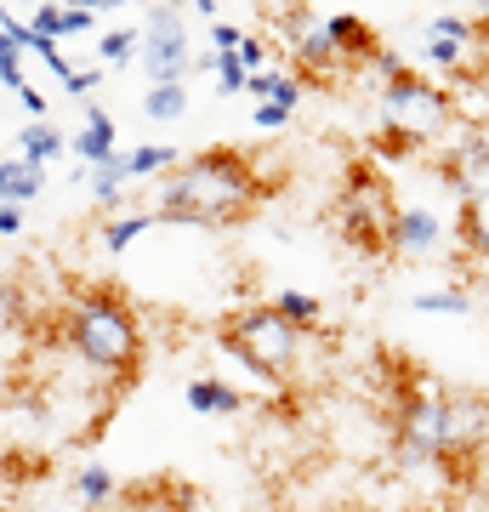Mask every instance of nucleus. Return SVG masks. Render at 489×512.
I'll return each instance as SVG.
<instances>
[{"label":"nucleus","mask_w":489,"mask_h":512,"mask_svg":"<svg viewBox=\"0 0 489 512\" xmlns=\"http://www.w3.org/2000/svg\"><path fill=\"white\" fill-rule=\"evenodd\" d=\"M239 63H245V69H268V40H256V35H245V46H239Z\"/></svg>","instance_id":"2f4dec72"},{"label":"nucleus","mask_w":489,"mask_h":512,"mask_svg":"<svg viewBox=\"0 0 489 512\" xmlns=\"http://www.w3.org/2000/svg\"><path fill=\"white\" fill-rule=\"evenodd\" d=\"M416 313H444V319H467L472 313V291L467 285H433V291H416L410 296Z\"/></svg>","instance_id":"b1692460"},{"label":"nucleus","mask_w":489,"mask_h":512,"mask_svg":"<svg viewBox=\"0 0 489 512\" xmlns=\"http://www.w3.org/2000/svg\"><path fill=\"white\" fill-rule=\"evenodd\" d=\"M262 131H279V126H290V109H279V103H256V114H251Z\"/></svg>","instance_id":"473e14b6"},{"label":"nucleus","mask_w":489,"mask_h":512,"mask_svg":"<svg viewBox=\"0 0 489 512\" xmlns=\"http://www.w3.org/2000/svg\"><path fill=\"white\" fill-rule=\"evenodd\" d=\"M205 40H211V52L217 57H234L239 46H245V29H239V23H211V35Z\"/></svg>","instance_id":"c756f323"},{"label":"nucleus","mask_w":489,"mask_h":512,"mask_svg":"<svg viewBox=\"0 0 489 512\" xmlns=\"http://www.w3.org/2000/svg\"><path fill=\"white\" fill-rule=\"evenodd\" d=\"M23 6H52V0H23Z\"/></svg>","instance_id":"ea45409f"},{"label":"nucleus","mask_w":489,"mask_h":512,"mask_svg":"<svg viewBox=\"0 0 489 512\" xmlns=\"http://www.w3.org/2000/svg\"><path fill=\"white\" fill-rule=\"evenodd\" d=\"M217 342L234 365H245L251 376H262L273 387H285L302 370V359H308V336L290 325L273 302H245V308H234L217 325Z\"/></svg>","instance_id":"20e7f679"},{"label":"nucleus","mask_w":489,"mask_h":512,"mask_svg":"<svg viewBox=\"0 0 489 512\" xmlns=\"http://www.w3.org/2000/svg\"><path fill=\"white\" fill-rule=\"evenodd\" d=\"M69 154L80 165H103V160H114L120 154V126H114V114H103L97 103H86V120H80V131L69 137Z\"/></svg>","instance_id":"4468645a"},{"label":"nucleus","mask_w":489,"mask_h":512,"mask_svg":"<svg viewBox=\"0 0 489 512\" xmlns=\"http://www.w3.org/2000/svg\"><path fill=\"white\" fill-rule=\"evenodd\" d=\"M18 234H23V205L0 200V239H18Z\"/></svg>","instance_id":"72a5a7b5"},{"label":"nucleus","mask_w":489,"mask_h":512,"mask_svg":"<svg viewBox=\"0 0 489 512\" xmlns=\"http://www.w3.org/2000/svg\"><path fill=\"white\" fill-rule=\"evenodd\" d=\"M182 399H188V410H194V416H239V410L251 404L234 382H222V376H188Z\"/></svg>","instance_id":"2eb2a0df"},{"label":"nucleus","mask_w":489,"mask_h":512,"mask_svg":"<svg viewBox=\"0 0 489 512\" xmlns=\"http://www.w3.org/2000/svg\"><path fill=\"white\" fill-rule=\"evenodd\" d=\"M273 308L285 313L302 336H319V330H325V302H319L313 291H279L273 296Z\"/></svg>","instance_id":"4be33fe9"},{"label":"nucleus","mask_w":489,"mask_h":512,"mask_svg":"<svg viewBox=\"0 0 489 512\" xmlns=\"http://www.w3.org/2000/svg\"><path fill=\"white\" fill-rule=\"evenodd\" d=\"M342 512H364V507H342Z\"/></svg>","instance_id":"a19ab883"},{"label":"nucleus","mask_w":489,"mask_h":512,"mask_svg":"<svg viewBox=\"0 0 489 512\" xmlns=\"http://www.w3.org/2000/svg\"><path fill=\"white\" fill-rule=\"evenodd\" d=\"M74 495H80V507L86 512H114V501H120V478H114L103 461H86V467L74 473Z\"/></svg>","instance_id":"aec40b11"},{"label":"nucleus","mask_w":489,"mask_h":512,"mask_svg":"<svg viewBox=\"0 0 489 512\" xmlns=\"http://www.w3.org/2000/svg\"><path fill=\"white\" fill-rule=\"evenodd\" d=\"M273 194V177L239 148L217 143L177 160L154 188V217L171 228H234Z\"/></svg>","instance_id":"f257e3e1"},{"label":"nucleus","mask_w":489,"mask_h":512,"mask_svg":"<svg viewBox=\"0 0 489 512\" xmlns=\"http://www.w3.org/2000/svg\"><path fill=\"white\" fill-rule=\"evenodd\" d=\"M137 57H143V69H148V86H160V80H182V74L194 69V40H188V18H182V6H148Z\"/></svg>","instance_id":"0eeeda50"},{"label":"nucleus","mask_w":489,"mask_h":512,"mask_svg":"<svg viewBox=\"0 0 489 512\" xmlns=\"http://www.w3.org/2000/svg\"><path fill=\"white\" fill-rule=\"evenodd\" d=\"M148 228H160V217H154V211H120V217L103 222V234H97V239H103V251H109V256H120V251H131Z\"/></svg>","instance_id":"412c9836"},{"label":"nucleus","mask_w":489,"mask_h":512,"mask_svg":"<svg viewBox=\"0 0 489 512\" xmlns=\"http://www.w3.org/2000/svg\"><path fill=\"white\" fill-rule=\"evenodd\" d=\"M393 461L404 473L444 467V387L404 370V387L393 393Z\"/></svg>","instance_id":"423d86ee"},{"label":"nucleus","mask_w":489,"mask_h":512,"mask_svg":"<svg viewBox=\"0 0 489 512\" xmlns=\"http://www.w3.org/2000/svg\"><path fill=\"white\" fill-rule=\"evenodd\" d=\"M63 342L103 393H120L143 376V319L114 285H80L63 308Z\"/></svg>","instance_id":"f03ea898"},{"label":"nucleus","mask_w":489,"mask_h":512,"mask_svg":"<svg viewBox=\"0 0 489 512\" xmlns=\"http://www.w3.org/2000/svg\"><path fill=\"white\" fill-rule=\"evenodd\" d=\"M63 148H69V137H63V126H52V120H29V126L18 131V160L40 165V171L52 160H63Z\"/></svg>","instance_id":"6ab92c4d"},{"label":"nucleus","mask_w":489,"mask_h":512,"mask_svg":"<svg viewBox=\"0 0 489 512\" xmlns=\"http://www.w3.org/2000/svg\"><path fill=\"white\" fill-rule=\"evenodd\" d=\"M143 114H148V120H182V114H188V86H182V80H160V86H148V92H143Z\"/></svg>","instance_id":"a878e982"},{"label":"nucleus","mask_w":489,"mask_h":512,"mask_svg":"<svg viewBox=\"0 0 489 512\" xmlns=\"http://www.w3.org/2000/svg\"><path fill=\"white\" fill-rule=\"evenodd\" d=\"M154 6H188V0H154Z\"/></svg>","instance_id":"4c0bfd02"},{"label":"nucleus","mask_w":489,"mask_h":512,"mask_svg":"<svg viewBox=\"0 0 489 512\" xmlns=\"http://www.w3.org/2000/svg\"><path fill=\"white\" fill-rule=\"evenodd\" d=\"M433 171L455 200L478 194V188L489 183V120H455V131L444 137V148H438Z\"/></svg>","instance_id":"6e6552de"},{"label":"nucleus","mask_w":489,"mask_h":512,"mask_svg":"<svg viewBox=\"0 0 489 512\" xmlns=\"http://www.w3.org/2000/svg\"><path fill=\"white\" fill-rule=\"evenodd\" d=\"M279 46L290 52L296 74L302 80H330V74H342V52H336V40H330V23L308 6H290L285 18H279Z\"/></svg>","instance_id":"1a4fd4ad"},{"label":"nucleus","mask_w":489,"mask_h":512,"mask_svg":"<svg viewBox=\"0 0 489 512\" xmlns=\"http://www.w3.org/2000/svg\"><path fill=\"white\" fill-rule=\"evenodd\" d=\"M393 222H399V200H393L387 171L370 160H353L342 171V188H336V234L359 256H387Z\"/></svg>","instance_id":"39448f33"},{"label":"nucleus","mask_w":489,"mask_h":512,"mask_svg":"<svg viewBox=\"0 0 489 512\" xmlns=\"http://www.w3.org/2000/svg\"><path fill=\"white\" fill-rule=\"evenodd\" d=\"M330 23V40H336V52H342V63H370V57L381 52V40L370 35V23H359L353 12H336Z\"/></svg>","instance_id":"a211bd4d"},{"label":"nucleus","mask_w":489,"mask_h":512,"mask_svg":"<svg viewBox=\"0 0 489 512\" xmlns=\"http://www.w3.org/2000/svg\"><path fill=\"white\" fill-rule=\"evenodd\" d=\"M91 29H97V12H86V6H63V40L91 35Z\"/></svg>","instance_id":"7c9ffc66"},{"label":"nucleus","mask_w":489,"mask_h":512,"mask_svg":"<svg viewBox=\"0 0 489 512\" xmlns=\"http://www.w3.org/2000/svg\"><path fill=\"white\" fill-rule=\"evenodd\" d=\"M455 245L467 256H484L489 262V183L455 205Z\"/></svg>","instance_id":"dca6fc26"},{"label":"nucleus","mask_w":489,"mask_h":512,"mask_svg":"<svg viewBox=\"0 0 489 512\" xmlns=\"http://www.w3.org/2000/svg\"><path fill=\"white\" fill-rule=\"evenodd\" d=\"M12 23H18V18H12V12H6V6H0V29H12Z\"/></svg>","instance_id":"e433bc0d"},{"label":"nucleus","mask_w":489,"mask_h":512,"mask_svg":"<svg viewBox=\"0 0 489 512\" xmlns=\"http://www.w3.org/2000/svg\"><path fill=\"white\" fill-rule=\"evenodd\" d=\"M211 74H217V92L222 97H239V92H245V80H251V69L239 63V52L234 57H217V69H211Z\"/></svg>","instance_id":"cd10ccee"},{"label":"nucleus","mask_w":489,"mask_h":512,"mask_svg":"<svg viewBox=\"0 0 489 512\" xmlns=\"http://www.w3.org/2000/svg\"><path fill=\"white\" fill-rule=\"evenodd\" d=\"M29 35L35 40H63V6H35V18H29Z\"/></svg>","instance_id":"c85d7f7f"},{"label":"nucleus","mask_w":489,"mask_h":512,"mask_svg":"<svg viewBox=\"0 0 489 512\" xmlns=\"http://www.w3.org/2000/svg\"><path fill=\"white\" fill-rule=\"evenodd\" d=\"M97 6H131V0H97Z\"/></svg>","instance_id":"58836bf2"},{"label":"nucleus","mask_w":489,"mask_h":512,"mask_svg":"<svg viewBox=\"0 0 489 512\" xmlns=\"http://www.w3.org/2000/svg\"><path fill=\"white\" fill-rule=\"evenodd\" d=\"M472 86L489 97V46H484V57H478V69H472Z\"/></svg>","instance_id":"f704fd0d"},{"label":"nucleus","mask_w":489,"mask_h":512,"mask_svg":"<svg viewBox=\"0 0 489 512\" xmlns=\"http://www.w3.org/2000/svg\"><path fill=\"white\" fill-rule=\"evenodd\" d=\"M137 40H143V29H103V35H97V63H103V69L131 63V57H137Z\"/></svg>","instance_id":"bb28decb"},{"label":"nucleus","mask_w":489,"mask_h":512,"mask_svg":"<svg viewBox=\"0 0 489 512\" xmlns=\"http://www.w3.org/2000/svg\"><path fill=\"white\" fill-rule=\"evenodd\" d=\"M461 120V103H455L450 86H438L427 74L404 69L399 80L381 86V154H416V148L444 143Z\"/></svg>","instance_id":"7ed1b4c3"},{"label":"nucleus","mask_w":489,"mask_h":512,"mask_svg":"<svg viewBox=\"0 0 489 512\" xmlns=\"http://www.w3.org/2000/svg\"><path fill=\"white\" fill-rule=\"evenodd\" d=\"M86 183H91V200L103 205V211H114L120 205V194H126V154H114V160H103V165H91L86 171Z\"/></svg>","instance_id":"5701e85b"},{"label":"nucleus","mask_w":489,"mask_h":512,"mask_svg":"<svg viewBox=\"0 0 489 512\" xmlns=\"http://www.w3.org/2000/svg\"><path fill=\"white\" fill-rule=\"evenodd\" d=\"M245 97H256V103H279V109H302V97H308V80L296 69H256L251 80H245Z\"/></svg>","instance_id":"f3484780"},{"label":"nucleus","mask_w":489,"mask_h":512,"mask_svg":"<svg viewBox=\"0 0 489 512\" xmlns=\"http://www.w3.org/2000/svg\"><path fill=\"white\" fill-rule=\"evenodd\" d=\"M171 165H177V148H165V143L126 148V177H131V183H148V177H165Z\"/></svg>","instance_id":"393cba45"},{"label":"nucleus","mask_w":489,"mask_h":512,"mask_svg":"<svg viewBox=\"0 0 489 512\" xmlns=\"http://www.w3.org/2000/svg\"><path fill=\"white\" fill-rule=\"evenodd\" d=\"M450 239V222L438 217L433 205H399V222H393V239H387V256H438Z\"/></svg>","instance_id":"f8f14e48"},{"label":"nucleus","mask_w":489,"mask_h":512,"mask_svg":"<svg viewBox=\"0 0 489 512\" xmlns=\"http://www.w3.org/2000/svg\"><path fill=\"white\" fill-rule=\"evenodd\" d=\"M478 35H484V23L472 18H455V12H438V18L421 23V57L444 74H472L478 69Z\"/></svg>","instance_id":"9b49d317"},{"label":"nucleus","mask_w":489,"mask_h":512,"mask_svg":"<svg viewBox=\"0 0 489 512\" xmlns=\"http://www.w3.org/2000/svg\"><path fill=\"white\" fill-rule=\"evenodd\" d=\"M489 450V399L484 393H444V467L461 473Z\"/></svg>","instance_id":"9d476101"},{"label":"nucleus","mask_w":489,"mask_h":512,"mask_svg":"<svg viewBox=\"0 0 489 512\" xmlns=\"http://www.w3.org/2000/svg\"><path fill=\"white\" fill-rule=\"evenodd\" d=\"M114 512H200V495L182 478H143V484L120 490Z\"/></svg>","instance_id":"ddd939ff"},{"label":"nucleus","mask_w":489,"mask_h":512,"mask_svg":"<svg viewBox=\"0 0 489 512\" xmlns=\"http://www.w3.org/2000/svg\"><path fill=\"white\" fill-rule=\"evenodd\" d=\"M188 6H194L200 18H217V0H188Z\"/></svg>","instance_id":"c9c22d12"}]
</instances>
